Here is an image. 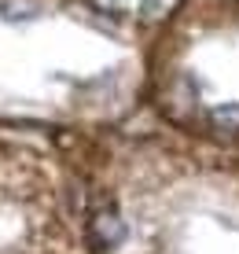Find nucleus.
Segmentation results:
<instances>
[{"label":"nucleus","instance_id":"1","mask_svg":"<svg viewBox=\"0 0 239 254\" xmlns=\"http://www.w3.org/2000/svg\"><path fill=\"white\" fill-rule=\"evenodd\" d=\"M88 236H92L96 247H118L121 240H125V221H121L114 210H103V214L92 217V225H88Z\"/></svg>","mask_w":239,"mask_h":254},{"label":"nucleus","instance_id":"2","mask_svg":"<svg viewBox=\"0 0 239 254\" xmlns=\"http://www.w3.org/2000/svg\"><path fill=\"white\" fill-rule=\"evenodd\" d=\"M210 122H214V129H225V133H239V103H221V107H214Z\"/></svg>","mask_w":239,"mask_h":254}]
</instances>
